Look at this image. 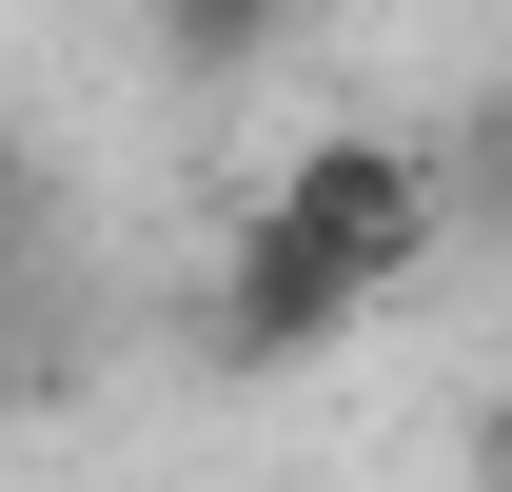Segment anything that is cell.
Returning a JSON list of instances; mask_svg holds the SVG:
<instances>
[{
    "label": "cell",
    "mask_w": 512,
    "mask_h": 492,
    "mask_svg": "<svg viewBox=\"0 0 512 492\" xmlns=\"http://www.w3.org/2000/svg\"><path fill=\"white\" fill-rule=\"evenodd\" d=\"M256 217H276V237H316L355 296H414V276H434V237H453V178L414 158V138H316Z\"/></svg>",
    "instance_id": "6da1fadb"
},
{
    "label": "cell",
    "mask_w": 512,
    "mask_h": 492,
    "mask_svg": "<svg viewBox=\"0 0 512 492\" xmlns=\"http://www.w3.org/2000/svg\"><path fill=\"white\" fill-rule=\"evenodd\" d=\"M355 276H335L316 237H276V217H237V256H217V296H197V355L217 374H296V355H335V335H355Z\"/></svg>",
    "instance_id": "7a4b0ae2"
},
{
    "label": "cell",
    "mask_w": 512,
    "mask_h": 492,
    "mask_svg": "<svg viewBox=\"0 0 512 492\" xmlns=\"http://www.w3.org/2000/svg\"><path fill=\"white\" fill-rule=\"evenodd\" d=\"M296 20H316V0H138V40H158L178 79H256Z\"/></svg>",
    "instance_id": "3957f363"
},
{
    "label": "cell",
    "mask_w": 512,
    "mask_h": 492,
    "mask_svg": "<svg viewBox=\"0 0 512 492\" xmlns=\"http://www.w3.org/2000/svg\"><path fill=\"white\" fill-rule=\"evenodd\" d=\"M434 178H453V217H493V237H512V79H493V99H473V138H453Z\"/></svg>",
    "instance_id": "277c9868"
},
{
    "label": "cell",
    "mask_w": 512,
    "mask_h": 492,
    "mask_svg": "<svg viewBox=\"0 0 512 492\" xmlns=\"http://www.w3.org/2000/svg\"><path fill=\"white\" fill-rule=\"evenodd\" d=\"M493 473H512V394H493Z\"/></svg>",
    "instance_id": "5b68a950"
},
{
    "label": "cell",
    "mask_w": 512,
    "mask_h": 492,
    "mask_svg": "<svg viewBox=\"0 0 512 492\" xmlns=\"http://www.w3.org/2000/svg\"><path fill=\"white\" fill-rule=\"evenodd\" d=\"M493 492H512V473H493Z\"/></svg>",
    "instance_id": "8992f818"
}]
</instances>
